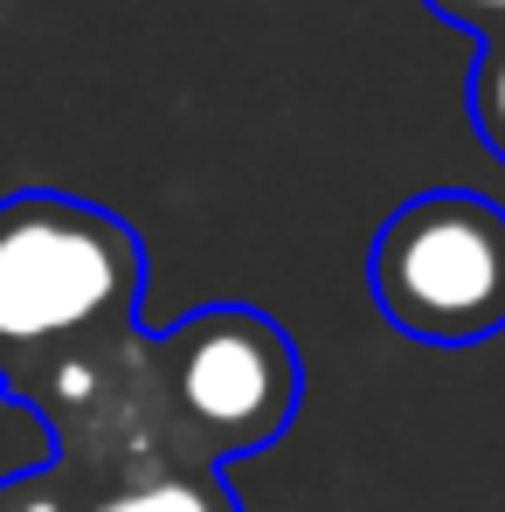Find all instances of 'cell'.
Wrapping results in <instances>:
<instances>
[{
    "label": "cell",
    "mask_w": 505,
    "mask_h": 512,
    "mask_svg": "<svg viewBox=\"0 0 505 512\" xmlns=\"http://www.w3.org/2000/svg\"><path fill=\"white\" fill-rule=\"evenodd\" d=\"M84 512H229V499L201 471H146V478H125V485L97 492Z\"/></svg>",
    "instance_id": "277c9868"
},
{
    "label": "cell",
    "mask_w": 505,
    "mask_h": 512,
    "mask_svg": "<svg viewBox=\"0 0 505 512\" xmlns=\"http://www.w3.org/2000/svg\"><path fill=\"white\" fill-rule=\"evenodd\" d=\"M443 21H457V28H478L485 42L505 35V0H429Z\"/></svg>",
    "instance_id": "52a82bcc"
},
{
    "label": "cell",
    "mask_w": 505,
    "mask_h": 512,
    "mask_svg": "<svg viewBox=\"0 0 505 512\" xmlns=\"http://www.w3.org/2000/svg\"><path fill=\"white\" fill-rule=\"evenodd\" d=\"M146 256L139 236L70 194L0 201V374H28L63 346L132 326Z\"/></svg>",
    "instance_id": "6da1fadb"
},
{
    "label": "cell",
    "mask_w": 505,
    "mask_h": 512,
    "mask_svg": "<svg viewBox=\"0 0 505 512\" xmlns=\"http://www.w3.org/2000/svg\"><path fill=\"white\" fill-rule=\"evenodd\" d=\"M471 111H478L485 146L505 160V35L485 42V63H478V84H471Z\"/></svg>",
    "instance_id": "5b68a950"
},
{
    "label": "cell",
    "mask_w": 505,
    "mask_h": 512,
    "mask_svg": "<svg viewBox=\"0 0 505 512\" xmlns=\"http://www.w3.org/2000/svg\"><path fill=\"white\" fill-rule=\"evenodd\" d=\"M381 312L429 346H478L505 326V215L478 194H422L374 243Z\"/></svg>",
    "instance_id": "7a4b0ae2"
},
{
    "label": "cell",
    "mask_w": 505,
    "mask_h": 512,
    "mask_svg": "<svg viewBox=\"0 0 505 512\" xmlns=\"http://www.w3.org/2000/svg\"><path fill=\"white\" fill-rule=\"evenodd\" d=\"M0 512H77V499L56 471H28V478H0Z\"/></svg>",
    "instance_id": "8992f818"
},
{
    "label": "cell",
    "mask_w": 505,
    "mask_h": 512,
    "mask_svg": "<svg viewBox=\"0 0 505 512\" xmlns=\"http://www.w3.org/2000/svg\"><path fill=\"white\" fill-rule=\"evenodd\" d=\"M153 374H160V402L173 409V423L208 457H250L263 443H277V429L298 409V360L284 333L236 305H215L173 326L153 346Z\"/></svg>",
    "instance_id": "3957f363"
}]
</instances>
